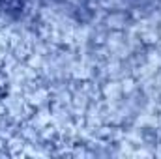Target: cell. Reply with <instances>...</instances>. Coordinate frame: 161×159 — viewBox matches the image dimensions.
Segmentation results:
<instances>
[{
	"mask_svg": "<svg viewBox=\"0 0 161 159\" xmlns=\"http://www.w3.org/2000/svg\"><path fill=\"white\" fill-rule=\"evenodd\" d=\"M25 0H0V8L4 11H11V9H21Z\"/></svg>",
	"mask_w": 161,
	"mask_h": 159,
	"instance_id": "obj_1",
	"label": "cell"
}]
</instances>
